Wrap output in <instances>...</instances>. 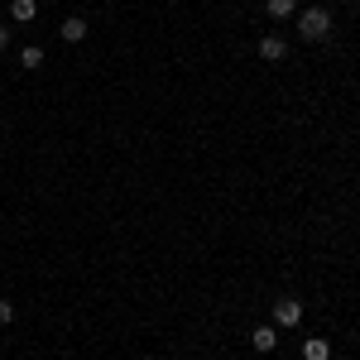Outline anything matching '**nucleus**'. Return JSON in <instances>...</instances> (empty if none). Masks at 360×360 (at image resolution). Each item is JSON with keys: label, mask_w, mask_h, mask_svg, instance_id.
<instances>
[{"label": "nucleus", "mask_w": 360, "mask_h": 360, "mask_svg": "<svg viewBox=\"0 0 360 360\" xmlns=\"http://www.w3.org/2000/svg\"><path fill=\"white\" fill-rule=\"evenodd\" d=\"M303 360H332V346L322 336H307L303 341Z\"/></svg>", "instance_id": "423d86ee"}, {"label": "nucleus", "mask_w": 360, "mask_h": 360, "mask_svg": "<svg viewBox=\"0 0 360 360\" xmlns=\"http://www.w3.org/2000/svg\"><path fill=\"white\" fill-rule=\"evenodd\" d=\"M5 322H15V303H10V298H0V327H5Z\"/></svg>", "instance_id": "9d476101"}, {"label": "nucleus", "mask_w": 360, "mask_h": 360, "mask_svg": "<svg viewBox=\"0 0 360 360\" xmlns=\"http://www.w3.org/2000/svg\"><path fill=\"white\" fill-rule=\"evenodd\" d=\"M250 346L269 356V351H274V346H278V332H274V327H255V332H250Z\"/></svg>", "instance_id": "39448f33"}, {"label": "nucleus", "mask_w": 360, "mask_h": 360, "mask_svg": "<svg viewBox=\"0 0 360 360\" xmlns=\"http://www.w3.org/2000/svg\"><path fill=\"white\" fill-rule=\"evenodd\" d=\"M5 44H10V29H0V49H5Z\"/></svg>", "instance_id": "9b49d317"}, {"label": "nucleus", "mask_w": 360, "mask_h": 360, "mask_svg": "<svg viewBox=\"0 0 360 360\" xmlns=\"http://www.w3.org/2000/svg\"><path fill=\"white\" fill-rule=\"evenodd\" d=\"M58 34H63V44H82V39H86V20H82V15H72V20H63Z\"/></svg>", "instance_id": "20e7f679"}, {"label": "nucleus", "mask_w": 360, "mask_h": 360, "mask_svg": "<svg viewBox=\"0 0 360 360\" xmlns=\"http://www.w3.org/2000/svg\"><path fill=\"white\" fill-rule=\"evenodd\" d=\"M298 34H303V39H327V34H332V10L307 5L303 15H298Z\"/></svg>", "instance_id": "f257e3e1"}, {"label": "nucleus", "mask_w": 360, "mask_h": 360, "mask_svg": "<svg viewBox=\"0 0 360 360\" xmlns=\"http://www.w3.org/2000/svg\"><path fill=\"white\" fill-rule=\"evenodd\" d=\"M264 5H269V20H288L298 10V0H264Z\"/></svg>", "instance_id": "6e6552de"}, {"label": "nucleus", "mask_w": 360, "mask_h": 360, "mask_svg": "<svg viewBox=\"0 0 360 360\" xmlns=\"http://www.w3.org/2000/svg\"><path fill=\"white\" fill-rule=\"evenodd\" d=\"M39 15V0H10V20H20V25H29Z\"/></svg>", "instance_id": "0eeeda50"}, {"label": "nucleus", "mask_w": 360, "mask_h": 360, "mask_svg": "<svg viewBox=\"0 0 360 360\" xmlns=\"http://www.w3.org/2000/svg\"><path fill=\"white\" fill-rule=\"evenodd\" d=\"M283 53H288V44H283L278 34H264V39H259V58H264V63H283Z\"/></svg>", "instance_id": "7ed1b4c3"}, {"label": "nucleus", "mask_w": 360, "mask_h": 360, "mask_svg": "<svg viewBox=\"0 0 360 360\" xmlns=\"http://www.w3.org/2000/svg\"><path fill=\"white\" fill-rule=\"evenodd\" d=\"M20 63L39 72V68H44V49H34V44H29V49H20Z\"/></svg>", "instance_id": "1a4fd4ad"}, {"label": "nucleus", "mask_w": 360, "mask_h": 360, "mask_svg": "<svg viewBox=\"0 0 360 360\" xmlns=\"http://www.w3.org/2000/svg\"><path fill=\"white\" fill-rule=\"evenodd\" d=\"M303 322V303L298 298H278L274 303V327H298Z\"/></svg>", "instance_id": "f03ea898"}]
</instances>
